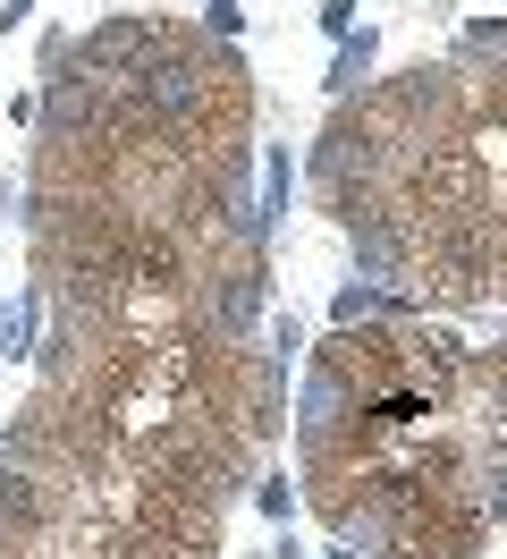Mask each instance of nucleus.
<instances>
[{
  "label": "nucleus",
  "instance_id": "f257e3e1",
  "mask_svg": "<svg viewBox=\"0 0 507 559\" xmlns=\"http://www.w3.org/2000/svg\"><path fill=\"white\" fill-rule=\"evenodd\" d=\"M322 195L423 306H507V35L482 76L414 69L364 94L322 144Z\"/></svg>",
  "mask_w": 507,
  "mask_h": 559
}]
</instances>
